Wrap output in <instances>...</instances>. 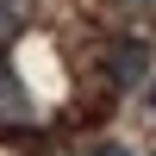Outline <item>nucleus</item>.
Instances as JSON below:
<instances>
[{
    "mask_svg": "<svg viewBox=\"0 0 156 156\" xmlns=\"http://www.w3.org/2000/svg\"><path fill=\"white\" fill-rule=\"evenodd\" d=\"M87 156H131V150H125V144H94Z\"/></svg>",
    "mask_w": 156,
    "mask_h": 156,
    "instance_id": "obj_4",
    "label": "nucleus"
},
{
    "mask_svg": "<svg viewBox=\"0 0 156 156\" xmlns=\"http://www.w3.org/2000/svg\"><path fill=\"white\" fill-rule=\"evenodd\" d=\"M25 125H31V94H25V81H19V69H12L6 44H0V137L25 131Z\"/></svg>",
    "mask_w": 156,
    "mask_h": 156,
    "instance_id": "obj_1",
    "label": "nucleus"
},
{
    "mask_svg": "<svg viewBox=\"0 0 156 156\" xmlns=\"http://www.w3.org/2000/svg\"><path fill=\"white\" fill-rule=\"evenodd\" d=\"M144 106H150V112H156V87H150V94H144Z\"/></svg>",
    "mask_w": 156,
    "mask_h": 156,
    "instance_id": "obj_6",
    "label": "nucleus"
},
{
    "mask_svg": "<svg viewBox=\"0 0 156 156\" xmlns=\"http://www.w3.org/2000/svg\"><path fill=\"white\" fill-rule=\"evenodd\" d=\"M125 6H131V12H156V0H125Z\"/></svg>",
    "mask_w": 156,
    "mask_h": 156,
    "instance_id": "obj_5",
    "label": "nucleus"
},
{
    "mask_svg": "<svg viewBox=\"0 0 156 156\" xmlns=\"http://www.w3.org/2000/svg\"><path fill=\"white\" fill-rule=\"evenodd\" d=\"M31 19H37V0H0V44H12Z\"/></svg>",
    "mask_w": 156,
    "mask_h": 156,
    "instance_id": "obj_3",
    "label": "nucleus"
},
{
    "mask_svg": "<svg viewBox=\"0 0 156 156\" xmlns=\"http://www.w3.org/2000/svg\"><path fill=\"white\" fill-rule=\"evenodd\" d=\"M144 75H150V44L131 31V37H119V44L106 50V81L112 87H137Z\"/></svg>",
    "mask_w": 156,
    "mask_h": 156,
    "instance_id": "obj_2",
    "label": "nucleus"
}]
</instances>
